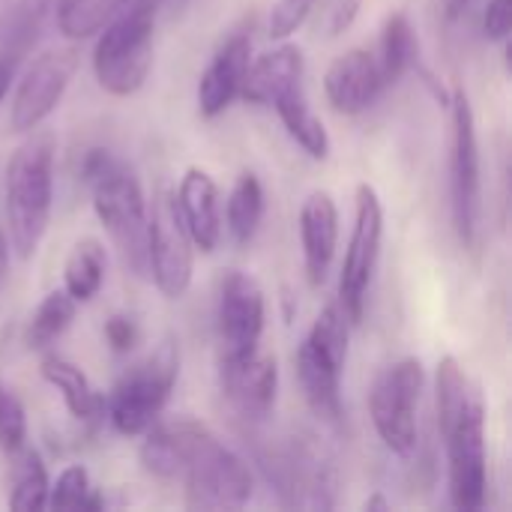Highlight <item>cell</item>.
I'll return each mask as SVG.
<instances>
[{"mask_svg": "<svg viewBox=\"0 0 512 512\" xmlns=\"http://www.w3.org/2000/svg\"><path fill=\"white\" fill-rule=\"evenodd\" d=\"M219 381L225 399L249 420H264L279 396V366L270 354H249L240 360H219Z\"/></svg>", "mask_w": 512, "mask_h": 512, "instance_id": "cell-13", "label": "cell"}, {"mask_svg": "<svg viewBox=\"0 0 512 512\" xmlns=\"http://www.w3.org/2000/svg\"><path fill=\"white\" fill-rule=\"evenodd\" d=\"M300 243H303V267L312 285L327 279V270L336 258L339 246V207L330 192H309L300 207Z\"/></svg>", "mask_w": 512, "mask_h": 512, "instance_id": "cell-17", "label": "cell"}, {"mask_svg": "<svg viewBox=\"0 0 512 512\" xmlns=\"http://www.w3.org/2000/svg\"><path fill=\"white\" fill-rule=\"evenodd\" d=\"M75 69H78L75 48H48L45 54H39L15 87V96L9 105L12 132L39 129L63 102Z\"/></svg>", "mask_w": 512, "mask_h": 512, "instance_id": "cell-11", "label": "cell"}, {"mask_svg": "<svg viewBox=\"0 0 512 512\" xmlns=\"http://www.w3.org/2000/svg\"><path fill=\"white\" fill-rule=\"evenodd\" d=\"M465 6H468V0H447V12H450V18H459Z\"/></svg>", "mask_w": 512, "mask_h": 512, "instance_id": "cell-38", "label": "cell"}, {"mask_svg": "<svg viewBox=\"0 0 512 512\" xmlns=\"http://www.w3.org/2000/svg\"><path fill=\"white\" fill-rule=\"evenodd\" d=\"M27 444V411L15 390L0 381V450L18 453Z\"/></svg>", "mask_w": 512, "mask_h": 512, "instance_id": "cell-30", "label": "cell"}, {"mask_svg": "<svg viewBox=\"0 0 512 512\" xmlns=\"http://www.w3.org/2000/svg\"><path fill=\"white\" fill-rule=\"evenodd\" d=\"M39 372H42L45 384L60 393L66 411L78 423H99L105 417V399L93 387V381L81 372V366H75L72 360H66L60 354H45L39 363Z\"/></svg>", "mask_w": 512, "mask_h": 512, "instance_id": "cell-19", "label": "cell"}, {"mask_svg": "<svg viewBox=\"0 0 512 512\" xmlns=\"http://www.w3.org/2000/svg\"><path fill=\"white\" fill-rule=\"evenodd\" d=\"M282 126L288 129V135L312 156V159H327L330 156V135L327 126L321 123V117L312 111L309 99H306V87H291L288 93H282L273 105H270Z\"/></svg>", "mask_w": 512, "mask_h": 512, "instance_id": "cell-23", "label": "cell"}, {"mask_svg": "<svg viewBox=\"0 0 512 512\" xmlns=\"http://www.w3.org/2000/svg\"><path fill=\"white\" fill-rule=\"evenodd\" d=\"M75 312H78V303L63 288L48 291L27 321V330H24L27 348L30 351H48L72 327Z\"/></svg>", "mask_w": 512, "mask_h": 512, "instance_id": "cell-26", "label": "cell"}, {"mask_svg": "<svg viewBox=\"0 0 512 512\" xmlns=\"http://www.w3.org/2000/svg\"><path fill=\"white\" fill-rule=\"evenodd\" d=\"M54 153L57 138L48 129H33L18 144L6 165V222L9 246L21 261L33 258L54 204Z\"/></svg>", "mask_w": 512, "mask_h": 512, "instance_id": "cell-3", "label": "cell"}, {"mask_svg": "<svg viewBox=\"0 0 512 512\" xmlns=\"http://www.w3.org/2000/svg\"><path fill=\"white\" fill-rule=\"evenodd\" d=\"M156 0H132L102 30L93 48V72L105 93L132 96L153 69Z\"/></svg>", "mask_w": 512, "mask_h": 512, "instance_id": "cell-4", "label": "cell"}, {"mask_svg": "<svg viewBox=\"0 0 512 512\" xmlns=\"http://www.w3.org/2000/svg\"><path fill=\"white\" fill-rule=\"evenodd\" d=\"M12 78H15V63L0 57V105H3V99H6V93L12 87Z\"/></svg>", "mask_w": 512, "mask_h": 512, "instance_id": "cell-35", "label": "cell"}, {"mask_svg": "<svg viewBox=\"0 0 512 512\" xmlns=\"http://www.w3.org/2000/svg\"><path fill=\"white\" fill-rule=\"evenodd\" d=\"M267 303L255 276L228 270L219 282L216 327L222 342V360H240L258 351L264 336Z\"/></svg>", "mask_w": 512, "mask_h": 512, "instance_id": "cell-12", "label": "cell"}, {"mask_svg": "<svg viewBox=\"0 0 512 512\" xmlns=\"http://www.w3.org/2000/svg\"><path fill=\"white\" fill-rule=\"evenodd\" d=\"M384 78L369 48H351L339 54L324 75V93L333 111L339 114H363L384 90Z\"/></svg>", "mask_w": 512, "mask_h": 512, "instance_id": "cell-14", "label": "cell"}, {"mask_svg": "<svg viewBox=\"0 0 512 512\" xmlns=\"http://www.w3.org/2000/svg\"><path fill=\"white\" fill-rule=\"evenodd\" d=\"M363 510H369V512H375V510L387 512V510H390V501H387V498H384L381 492H375L372 498H366V501H363Z\"/></svg>", "mask_w": 512, "mask_h": 512, "instance_id": "cell-37", "label": "cell"}, {"mask_svg": "<svg viewBox=\"0 0 512 512\" xmlns=\"http://www.w3.org/2000/svg\"><path fill=\"white\" fill-rule=\"evenodd\" d=\"M138 339H141V330L129 315H111L105 321V342L114 354H129L138 345Z\"/></svg>", "mask_w": 512, "mask_h": 512, "instance_id": "cell-32", "label": "cell"}, {"mask_svg": "<svg viewBox=\"0 0 512 512\" xmlns=\"http://www.w3.org/2000/svg\"><path fill=\"white\" fill-rule=\"evenodd\" d=\"M174 201L195 249L213 252L222 240V198L216 180L204 168H186Z\"/></svg>", "mask_w": 512, "mask_h": 512, "instance_id": "cell-16", "label": "cell"}, {"mask_svg": "<svg viewBox=\"0 0 512 512\" xmlns=\"http://www.w3.org/2000/svg\"><path fill=\"white\" fill-rule=\"evenodd\" d=\"M195 273V243L180 219L171 189H156L147 207V276L165 300H180Z\"/></svg>", "mask_w": 512, "mask_h": 512, "instance_id": "cell-8", "label": "cell"}, {"mask_svg": "<svg viewBox=\"0 0 512 512\" xmlns=\"http://www.w3.org/2000/svg\"><path fill=\"white\" fill-rule=\"evenodd\" d=\"M450 198L453 222L465 246L477 243L480 210H483V177H480V141L477 120L468 93L459 87L450 96Z\"/></svg>", "mask_w": 512, "mask_h": 512, "instance_id": "cell-6", "label": "cell"}, {"mask_svg": "<svg viewBox=\"0 0 512 512\" xmlns=\"http://www.w3.org/2000/svg\"><path fill=\"white\" fill-rule=\"evenodd\" d=\"M450 462V501L462 512L480 510L486 504L489 471H486V411L483 399L474 396L471 405L441 432Z\"/></svg>", "mask_w": 512, "mask_h": 512, "instance_id": "cell-10", "label": "cell"}, {"mask_svg": "<svg viewBox=\"0 0 512 512\" xmlns=\"http://www.w3.org/2000/svg\"><path fill=\"white\" fill-rule=\"evenodd\" d=\"M381 240H384L381 195L375 192V186L360 183L357 198H354V231H351V243H348L345 264L339 273V306L351 324L363 321L366 294H369L378 255H381Z\"/></svg>", "mask_w": 512, "mask_h": 512, "instance_id": "cell-9", "label": "cell"}, {"mask_svg": "<svg viewBox=\"0 0 512 512\" xmlns=\"http://www.w3.org/2000/svg\"><path fill=\"white\" fill-rule=\"evenodd\" d=\"M108 270V252L96 237H81L63 264V291L75 303H87L99 294Z\"/></svg>", "mask_w": 512, "mask_h": 512, "instance_id": "cell-24", "label": "cell"}, {"mask_svg": "<svg viewBox=\"0 0 512 512\" xmlns=\"http://www.w3.org/2000/svg\"><path fill=\"white\" fill-rule=\"evenodd\" d=\"M180 378V345L165 339L153 354L126 369L105 399V417L111 426L126 435H144L165 411L171 390Z\"/></svg>", "mask_w": 512, "mask_h": 512, "instance_id": "cell-5", "label": "cell"}, {"mask_svg": "<svg viewBox=\"0 0 512 512\" xmlns=\"http://www.w3.org/2000/svg\"><path fill=\"white\" fill-rule=\"evenodd\" d=\"M512 30V0H489L483 12V33L492 42H507Z\"/></svg>", "mask_w": 512, "mask_h": 512, "instance_id": "cell-33", "label": "cell"}, {"mask_svg": "<svg viewBox=\"0 0 512 512\" xmlns=\"http://www.w3.org/2000/svg\"><path fill=\"white\" fill-rule=\"evenodd\" d=\"M9 279V237L0 231V291Z\"/></svg>", "mask_w": 512, "mask_h": 512, "instance_id": "cell-36", "label": "cell"}, {"mask_svg": "<svg viewBox=\"0 0 512 512\" xmlns=\"http://www.w3.org/2000/svg\"><path fill=\"white\" fill-rule=\"evenodd\" d=\"M141 468L156 480H183L192 510H231L252 498L249 465L204 423L189 417L153 423L138 450Z\"/></svg>", "mask_w": 512, "mask_h": 512, "instance_id": "cell-1", "label": "cell"}, {"mask_svg": "<svg viewBox=\"0 0 512 512\" xmlns=\"http://www.w3.org/2000/svg\"><path fill=\"white\" fill-rule=\"evenodd\" d=\"M48 471L36 450L27 444L12 453V477H9V507L15 512H36L48 507Z\"/></svg>", "mask_w": 512, "mask_h": 512, "instance_id": "cell-25", "label": "cell"}, {"mask_svg": "<svg viewBox=\"0 0 512 512\" xmlns=\"http://www.w3.org/2000/svg\"><path fill=\"white\" fill-rule=\"evenodd\" d=\"M375 60H378L384 84H396L402 75L417 69V63H420V39H417V30H414L411 18L405 12L387 15V21L381 27Z\"/></svg>", "mask_w": 512, "mask_h": 512, "instance_id": "cell-22", "label": "cell"}, {"mask_svg": "<svg viewBox=\"0 0 512 512\" xmlns=\"http://www.w3.org/2000/svg\"><path fill=\"white\" fill-rule=\"evenodd\" d=\"M63 0H18L0 15V57L21 63L27 51L39 42L48 21L57 18Z\"/></svg>", "mask_w": 512, "mask_h": 512, "instance_id": "cell-20", "label": "cell"}, {"mask_svg": "<svg viewBox=\"0 0 512 512\" xmlns=\"http://www.w3.org/2000/svg\"><path fill=\"white\" fill-rule=\"evenodd\" d=\"M102 498L90 486L84 465H69L48 486V510H102Z\"/></svg>", "mask_w": 512, "mask_h": 512, "instance_id": "cell-29", "label": "cell"}, {"mask_svg": "<svg viewBox=\"0 0 512 512\" xmlns=\"http://www.w3.org/2000/svg\"><path fill=\"white\" fill-rule=\"evenodd\" d=\"M360 6H363V0H339L333 9H330V24H327V30H330V36H339V33H345L354 21H357V15H360Z\"/></svg>", "mask_w": 512, "mask_h": 512, "instance_id": "cell-34", "label": "cell"}, {"mask_svg": "<svg viewBox=\"0 0 512 512\" xmlns=\"http://www.w3.org/2000/svg\"><path fill=\"white\" fill-rule=\"evenodd\" d=\"M129 3L132 0H63L54 24L69 39H87V36H96Z\"/></svg>", "mask_w": 512, "mask_h": 512, "instance_id": "cell-28", "label": "cell"}, {"mask_svg": "<svg viewBox=\"0 0 512 512\" xmlns=\"http://www.w3.org/2000/svg\"><path fill=\"white\" fill-rule=\"evenodd\" d=\"M426 387V369L417 357L387 366L369 390V414L378 438L396 456L417 450V408Z\"/></svg>", "mask_w": 512, "mask_h": 512, "instance_id": "cell-7", "label": "cell"}, {"mask_svg": "<svg viewBox=\"0 0 512 512\" xmlns=\"http://www.w3.org/2000/svg\"><path fill=\"white\" fill-rule=\"evenodd\" d=\"M225 219H228V231L231 237L246 246L255 240L258 228H261V219H264V186L258 180V174L252 171H243L228 195V204H225Z\"/></svg>", "mask_w": 512, "mask_h": 512, "instance_id": "cell-27", "label": "cell"}, {"mask_svg": "<svg viewBox=\"0 0 512 512\" xmlns=\"http://www.w3.org/2000/svg\"><path fill=\"white\" fill-rule=\"evenodd\" d=\"M294 366H297V378H300V387H303V396H306L309 408L321 420L339 423L342 420V393H339L342 366L324 360L306 342L300 345V351L294 357Z\"/></svg>", "mask_w": 512, "mask_h": 512, "instance_id": "cell-21", "label": "cell"}, {"mask_svg": "<svg viewBox=\"0 0 512 512\" xmlns=\"http://www.w3.org/2000/svg\"><path fill=\"white\" fill-rule=\"evenodd\" d=\"M309 9H312V0H276L273 9H270V21H267L270 39L282 42L291 33H297L306 24Z\"/></svg>", "mask_w": 512, "mask_h": 512, "instance_id": "cell-31", "label": "cell"}, {"mask_svg": "<svg viewBox=\"0 0 512 512\" xmlns=\"http://www.w3.org/2000/svg\"><path fill=\"white\" fill-rule=\"evenodd\" d=\"M300 84H303V51L294 42H282L249 60L240 99L270 108L282 93Z\"/></svg>", "mask_w": 512, "mask_h": 512, "instance_id": "cell-18", "label": "cell"}, {"mask_svg": "<svg viewBox=\"0 0 512 512\" xmlns=\"http://www.w3.org/2000/svg\"><path fill=\"white\" fill-rule=\"evenodd\" d=\"M93 210L135 276H147V198L138 174L111 150L93 147L81 162Z\"/></svg>", "mask_w": 512, "mask_h": 512, "instance_id": "cell-2", "label": "cell"}, {"mask_svg": "<svg viewBox=\"0 0 512 512\" xmlns=\"http://www.w3.org/2000/svg\"><path fill=\"white\" fill-rule=\"evenodd\" d=\"M252 60V36L249 33H231L219 51L213 54V60L207 63V69L201 72L198 81V111L201 117L213 120L219 114H225V108L240 99V87L246 78Z\"/></svg>", "mask_w": 512, "mask_h": 512, "instance_id": "cell-15", "label": "cell"}]
</instances>
